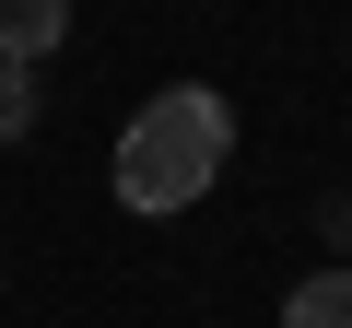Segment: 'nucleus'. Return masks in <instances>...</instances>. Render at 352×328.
Returning a JSON list of instances; mask_svg holds the SVG:
<instances>
[{"label": "nucleus", "mask_w": 352, "mask_h": 328, "mask_svg": "<svg viewBox=\"0 0 352 328\" xmlns=\"http://www.w3.org/2000/svg\"><path fill=\"white\" fill-rule=\"evenodd\" d=\"M282 328H352V270L329 258L317 281H294V305H282Z\"/></svg>", "instance_id": "3"}, {"label": "nucleus", "mask_w": 352, "mask_h": 328, "mask_svg": "<svg viewBox=\"0 0 352 328\" xmlns=\"http://www.w3.org/2000/svg\"><path fill=\"white\" fill-rule=\"evenodd\" d=\"M223 141H235V117H223L212 82H164V94L118 129V200H129V211H188V200L223 176Z\"/></svg>", "instance_id": "1"}, {"label": "nucleus", "mask_w": 352, "mask_h": 328, "mask_svg": "<svg viewBox=\"0 0 352 328\" xmlns=\"http://www.w3.org/2000/svg\"><path fill=\"white\" fill-rule=\"evenodd\" d=\"M59 36H71V0H0V59H24V71H36Z\"/></svg>", "instance_id": "2"}, {"label": "nucleus", "mask_w": 352, "mask_h": 328, "mask_svg": "<svg viewBox=\"0 0 352 328\" xmlns=\"http://www.w3.org/2000/svg\"><path fill=\"white\" fill-rule=\"evenodd\" d=\"M24 129H36V71L0 59V141H24Z\"/></svg>", "instance_id": "4"}, {"label": "nucleus", "mask_w": 352, "mask_h": 328, "mask_svg": "<svg viewBox=\"0 0 352 328\" xmlns=\"http://www.w3.org/2000/svg\"><path fill=\"white\" fill-rule=\"evenodd\" d=\"M317 235H329V258L352 270V188H329V200H317Z\"/></svg>", "instance_id": "5"}]
</instances>
